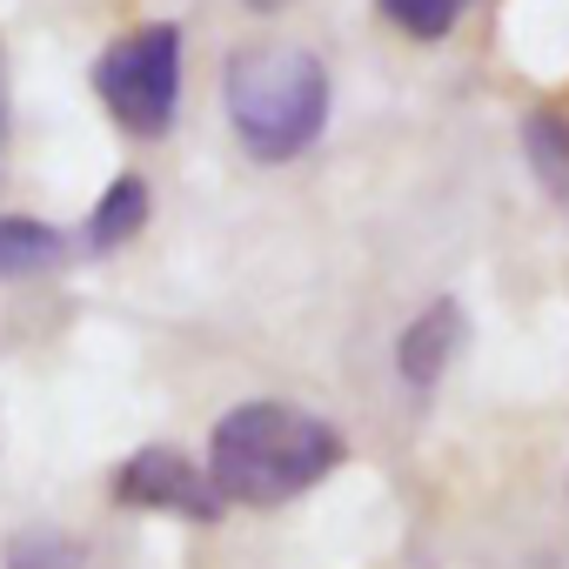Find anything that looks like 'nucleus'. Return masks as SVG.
<instances>
[{
  "label": "nucleus",
  "mask_w": 569,
  "mask_h": 569,
  "mask_svg": "<svg viewBox=\"0 0 569 569\" xmlns=\"http://www.w3.org/2000/svg\"><path fill=\"white\" fill-rule=\"evenodd\" d=\"M329 68L302 41H248L221 61V108L241 154L281 168L322 141L329 128Z\"/></svg>",
  "instance_id": "2"
},
{
  "label": "nucleus",
  "mask_w": 569,
  "mask_h": 569,
  "mask_svg": "<svg viewBox=\"0 0 569 569\" xmlns=\"http://www.w3.org/2000/svg\"><path fill=\"white\" fill-rule=\"evenodd\" d=\"M148 208H154L148 181H141V174H114V181L101 188L88 228H81V248H88V254H114V248H128V241L148 228Z\"/></svg>",
  "instance_id": "6"
},
{
  "label": "nucleus",
  "mask_w": 569,
  "mask_h": 569,
  "mask_svg": "<svg viewBox=\"0 0 569 569\" xmlns=\"http://www.w3.org/2000/svg\"><path fill=\"white\" fill-rule=\"evenodd\" d=\"M376 8H382L389 28H402L409 41H442V34L462 21L469 0H376Z\"/></svg>",
  "instance_id": "10"
},
{
  "label": "nucleus",
  "mask_w": 569,
  "mask_h": 569,
  "mask_svg": "<svg viewBox=\"0 0 569 569\" xmlns=\"http://www.w3.org/2000/svg\"><path fill=\"white\" fill-rule=\"evenodd\" d=\"M342 456L349 449H342L336 422H322L296 402H274V396L228 409L208 436V476H214L221 502H241V509L296 502L302 489L336 476Z\"/></svg>",
  "instance_id": "1"
},
{
  "label": "nucleus",
  "mask_w": 569,
  "mask_h": 569,
  "mask_svg": "<svg viewBox=\"0 0 569 569\" xmlns=\"http://www.w3.org/2000/svg\"><path fill=\"white\" fill-rule=\"evenodd\" d=\"M114 502L121 509H141V516H174V522H221V489L201 462H188L181 449L168 442H141L134 456H121L114 469Z\"/></svg>",
  "instance_id": "4"
},
{
  "label": "nucleus",
  "mask_w": 569,
  "mask_h": 569,
  "mask_svg": "<svg viewBox=\"0 0 569 569\" xmlns=\"http://www.w3.org/2000/svg\"><path fill=\"white\" fill-rule=\"evenodd\" d=\"M0 569H88V549L54 522H28L8 536V562Z\"/></svg>",
  "instance_id": "9"
},
{
  "label": "nucleus",
  "mask_w": 569,
  "mask_h": 569,
  "mask_svg": "<svg viewBox=\"0 0 569 569\" xmlns=\"http://www.w3.org/2000/svg\"><path fill=\"white\" fill-rule=\"evenodd\" d=\"M181 28L174 21H148L134 34H121L101 61H94V94L114 114L121 134L134 141H161L181 114Z\"/></svg>",
  "instance_id": "3"
},
{
  "label": "nucleus",
  "mask_w": 569,
  "mask_h": 569,
  "mask_svg": "<svg viewBox=\"0 0 569 569\" xmlns=\"http://www.w3.org/2000/svg\"><path fill=\"white\" fill-rule=\"evenodd\" d=\"M74 254V241L41 221V214H0V281H28V274H48Z\"/></svg>",
  "instance_id": "7"
},
{
  "label": "nucleus",
  "mask_w": 569,
  "mask_h": 569,
  "mask_svg": "<svg viewBox=\"0 0 569 569\" xmlns=\"http://www.w3.org/2000/svg\"><path fill=\"white\" fill-rule=\"evenodd\" d=\"M522 154H529L536 181L549 188V201L569 214V114H556V108L522 114Z\"/></svg>",
  "instance_id": "8"
},
{
  "label": "nucleus",
  "mask_w": 569,
  "mask_h": 569,
  "mask_svg": "<svg viewBox=\"0 0 569 569\" xmlns=\"http://www.w3.org/2000/svg\"><path fill=\"white\" fill-rule=\"evenodd\" d=\"M462 336H469L462 302H456V296H436V302L396 336V376H402L416 396H429V389L449 376V362L462 356Z\"/></svg>",
  "instance_id": "5"
},
{
  "label": "nucleus",
  "mask_w": 569,
  "mask_h": 569,
  "mask_svg": "<svg viewBox=\"0 0 569 569\" xmlns=\"http://www.w3.org/2000/svg\"><path fill=\"white\" fill-rule=\"evenodd\" d=\"M254 14H281V8H296V0H248Z\"/></svg>",
  "instance_id": "11"
}]
</instances>
